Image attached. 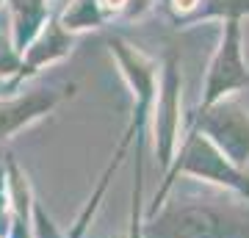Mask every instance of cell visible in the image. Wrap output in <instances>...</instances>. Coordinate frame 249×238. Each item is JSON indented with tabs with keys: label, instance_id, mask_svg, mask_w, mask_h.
Wrapping results in <instances>:
<instances>
[{
	"label": "cell",
	"instance_id": "1",
	"mask_svg": "<svg viewBox=\"0 0 249 238\" xmlns=\"http://www.w3.org/2000/svg\"><path fill=\"white\" fill-rule=\"evenodd\" d=\"M144 238H249V211L235 202H180L152 219Z\"/></svg>",
	"mask_w": 249,
	"mask_h": 238
},
{
	"label": "cell",
	"instance_id": "2",
	"mask_svg": "<svg viewBox=\"0 0 249 238\" xmlns=\"http://www.w3.org/2000/svg\"><path fill=\"white\" fill-rule=\"evenodd\" d=\"M199 130L202 136L235 169L249 164V114L232 100H219L216 106L199 111Z\"/></svg>",
	"mask_w": 249,
	"mask_h": 238
},
{
	"label": "cell",
	"instance_id": "3",
	"mask_svg": "<svg viewBox=\"0 0 249 238\" xmlns=\"http://www.w3.org/2000/svg\"><path fill=\"white\" fill-rule=\"evenodd\" d=\"M178 172L202 177V180H213V183H222V185H227V188H235L238 194L249 197V177L241 175V169L232 166L230 161L224 158L222 152L216 150L199 130L186 136V144H183V150H180L178 164L172 169L169 180L178 175ZM169 180H166V183H169ZM163 188H166V185H163Z\"/></svg>",
	"mask_w": 249,
	"mask_h": 238
},
{
	"label": "cell",
	"instance_id": "4",
	"mask_svg": "<svg viewBox=\"0 0 249 238\" xmlns=\"http://www.w3.org/2000/svg\"><path fill=\"white\" fill-rule=\"evenodd\" d=\"M247 80H249V72H247V61H244V50H241V25L238 19H227L222 44H219L213 61H211L208 80H205L202 111L216 106L230 92L247 86Z\"/></svg>",
	"mask_w": 249,
	"mask_h": 238
},
{
	"label": "cell",
	"instance_id": "5",
	"mask_svg": "<svg viewBox=\"0 0 249 238\" xmlns=\"http://www.w3.org/2000/svg\"><path fill=\"white\" fill-rule=\"evenodd\" d=\"M152 103H155V152L166 166L175 155L180 130V70L175 55H169V61L163 64V72L158 78V97Z\"/></svg>",
	"mask_w": 249,
	"mask_h": 238
},
{
	"label": "cell",
	"instance_id": "6",
	"mask_svg": "<svg viewBox=\"0 0 249 238\" xmlns=\"http://www.w3.org/2000/svg\"><path fill=\"white\" fill-rule=\"evenodd\" d=\"M61 97L64 92H58V89L39 86V89H31L28 94H19V97L0 100V141L11 139L19 128H25L34 119L45 116L47 111H53Z\"/></svg>",
	"mask_w": 249,
	"mask_h": 238
},
{
	"label": "cell",
	"instance_id": "7",
	"mask_svg": "<svg viewBox=\"0 0 249 238\" xmlns=\"http://www.w3.org/2000/svg\"><path fill=\"white\" fill-rule=\"evenodd\" d=\"M72 42H75V34L64 31L58 19H50L45 22L42 34L36 36L34 42L28 44V50L19 55V72H17V80H22L25 75H34L39 72L45 64L50 61H58L61 55L70 53Z\"/></svg>",
	"mask_w": 249,
	"mask_h": 238
},
{
	"label": "cell",
	"instance_id": "8",
	"mask_svg": "<svg viewBox=\"0 0 249 238\" xmlns=\"http://www.w3.org/2000/svg\"><path fill=\"white\" fill-rule=\"evenodd\" d=\"M11 6V47L22 55L47 22V0H6Z\"/></svg>",
	"mask_w": 249,
	"mask_h": 238
},
{
	"label": "cell",
	"instance_id": "9",
	"mask_svg": "<svg viewBox=\"0 0 249 238\" xmlns=\"http://www.w3.org/2000/svg\"><path fill=\"white\" fill-rule=\"evenodd\" d=\"M58 22L70 34H78V31H86V28H97L103 22L100 0H72V6L64 11V17Z\"/></svg>",
	"mask_w": 249,
	"mask_h": 238
},
{
	"label": "cell",
	"instance_id": "10",
	"mask_svg": "<svg viewBox=\"0 0 249 238\" xmlns=\"http://www.w3.org/2000/svg\"><path fill=\"white\" fill-rule=\"evenodd\" d=\"M19 72V55L11 47V39L0 34V75H11Z\"/></svg>",
	"mask_w": 249,
	"mask_h": 238
},
{
	"label": "cell",
	"instance_id": "11",
	"mask_svg": "<svg viewBox=\"0 0 249 238\" xmlns=\"http://www.w3.org/2000/svg\"><path fill=\"white\" fill-rule=\"evenodd\" d=\"M199 3H202V0H172V11H175L178 17H186V14L199 9Z\"/></svg>",
	"mask_w": 249,
	"mask_h": 238
},
{
	"label": "cell",
	"instance_id": "12",
	"mask_svg": "<svg viewBox=\"0 0 249 238\" xmlns=\"http://www.w3.org/2000/svg\"><path fill=\"white\" fill-rule=\"evenodd\" d=\"M127 3L130 0H100V9H103V14H119L127 9Z\"/></svg>",
	"mask_w": 249,
	"mask_h": 238
},
{
	"label": "cell",
	"instance_id": "13",
	"mask_svg": "<svg viewBox=\"0 0 249 238\" xmlns=\"http://www.w3.org/2000/svg\"><path fill=\"white\" fill-rule=\"evenodd\" d=\"M0 3H3V0H0Z\"/></svg>",
	"mask_w": 249,
	"mask_h": 238
}]
</instances>
